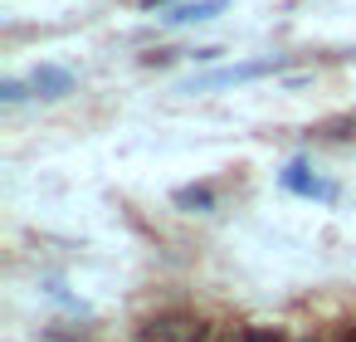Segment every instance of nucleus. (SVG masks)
<instances>
[{"label": "nucleus", "instance_id": "f257e3e1", "mask_svg": "<svg viewBox=\"0 0 356 342\" xmlns=\"http://www.w3.org/2000/svg\"><path fill=\"white\" fill-rule=\"evenodd\" d=\"M147 337H152V342H205V327H200V322H171V318H166V322H152Z\"/></svg>", "mask_w": 356, "mask_h": 342}]
</instances>
